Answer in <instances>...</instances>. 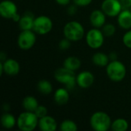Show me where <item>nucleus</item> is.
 <instances>
[{
	"label": "nucleus",
	"mask_w": 131,
	"mask_h": 131,
	"mask_svg": "<svg viewBox=\"0 0 131 131\" xmlns=\"http://www.w3.org/2000/svg\"><path fill=\"white\" fill-rule=\"evenodd\" d=\"M35 18L31 14H24L21 16V18L18 21V26L21 31L23 30H32L34 25Z\"/></svg>",
	"instance_id": "f3484780"
},
{
	"label": "nucleus",
	"mask_w": 131,
	"mask_h": 131,
	"mask_svg": "<svg viewBox=\"0 0 131 131\" xmlns=\"http://www.w3.org/2000/svg\"><path fill=\"white\" fill-rule=\"evenodd\" d=\"M53 28L52 20L46 15H39L35 18L33 31L40 35L48 34Z\"/></svg>",
	"instance_id": "423d86ee"
},
{
	"label": "nucleus",
	"mask_w": 131,
	"mask_h": 131,
	"mask_svg": "<svg viewBox=\"0 0 131 131\" xmlns=\"http://www.w3.org/2000/svg\"><path fill=\"white\" fill-rule=\"evenodd\" d=\"M36 42V33L33 30H23L18 36V46L22 50L31 49Z\"/></svg>",
	"instance_id": "6e6552de"
},
{
	"label": "nucleus",
	"mask_w": 131,
	"mask_h": 131,
	"mask_svg": "<svg viewBox=\"0 0 131 131\" xmlns=\"http://www.w3.org/2000/svg\"><path fill=\"white\" fill-rule=\"evenodd\" d=\"M55 2L60 5H68L71 2V0H55Z\"/></svg>",
	"instance_id": "2f4dec72"
},
{
	"label": "nucleus",
	"mask_w": 131,
	"mask_h": 131,
	"mask_svg": "<svg viewBox=\"0 0 131 131\" xmlns=\"http://www.w3.org/2000/svg\"><path fill=\"white\" fill-rule=\"evenodd\" d=\"M90 124L96 131H107L111 127L112 121L110 116L104 111H97L92 114Z\"/></svg>",
	"instance_id": "f03ea898"
},
{
	"label": "nucleus",
	"mask_w": 131,
	"mask_h": 131,
	"mask_svg": "<svg viewBox=\"0 0 131 131\" xmlns=\"http://www.w3.org/2000/svg\"><path fill=\"white\" fill-rule=\"evenodd\" d=\"M69 93L68 89L66 88H58L55 91L54 94V101L59 105H64L69 101Z\"/></svg>",
	"instance_id": "dca6fc26"
},
{
	"label": "nucleus",
	"mask_w": 131,
	"mask_h": 131,
	"mask_svg": "<svg viewBox=\"0 0 131 131\" xmlns=\"http://www.w3.org/2000/svg\"><path fill=\"white\" fill-rule=\"evenodd\" d=\"M64 38L69 39L71 41H78L84 36V26L77 21H71L68 22L64 27Z\"/></svg>",
	"instance_id": "7ed1b4c3"
},
{
	"label": "nucleus",
	"mask_w": 131,
	"mask_h": 131,
	"mask_svg": "<svg viewBox=\"0 0 131 131\" xmlns=\"http://www.w3.org/2000/svg\"><path fill=\"white\" fill-rule=\"evenodd\" d=\"M2 62L3 71L8 76H15L20 71V64L19 63L12 58H8Z\"/></svg>",
	"instance_id": "f8f14e48"
},
{
	"label": "nucleus",
	"mask_w": 131,
	"mask_h": 131,
	"mask_svg": "<svg viewBox=\"0 0 131 131\" xmlns=\"http://www.w3.org/2000/svg\"><path fill=\"white\" fill-rule=\"evenodd\" d=\"M106 72L107 77L111 81L114 82H120L126 77L127 69L125 65L121 61L113 60L107 64Z\"/></svg>",
	"instance_id": "20e7f679"
},
{
	"label": "nucleus",
	"mask_w": 131,
	"mask_h": 131,
	"mask_svg": "<svg viewBox=\"0 0 131 131\" xmlns=\"http://www.w3.org/2000/svg\"><path fill=\"white\" fill-rule=\"evenodd\" d=\"M123 42L124 45L131 49V30L127 31L123 36Z\"/></svg>",
	"instance_id": "bb28decb"
},
{
	"label": "nucleus",
	"mask_w": 131,
	"mask_h": 131,
	"mask_svg": "<svg viewBox=\"0 0 131 131\" xmlns=\"http://www.w3.org/2000/svg\"><path fill=\"white\" fill-rule=\"evenodd\" d=\"M129 127V124L124 118H118L112 122L111 129L114 131H126Z\"/></svg>",
	"instance_id": "5701e85b"
},
{
	"label": "nucleus",
	"mask_w": 131,
	"mask_h": 131,
	"mask_svg": "<svg viewBox=\"0 0 131 131\" xmlns=\"http://www.w3.org/2000/svg\"><path fill=\"white\" fill-rule=\"evenodd\" d=\"M93 63L98 67H107L110 63V57L104 53L97 52L92 57Z\"/></svg>",
	"instance_id": "a211bd4d"
},
{
	"label": "nucleus",
	"mask_w": 131,
	"mask_h": 131,
	"mask_svg": "<svg viewBox=\"0 0 131 131\" xmlns=\"http://www.w3.org/2000/svg\"><path fill=\"white\" fill-rule=\"evenodd\" d=\"M77 84L81 88H90L94 82V74L88 71H81L76 77Z\"/></svg>",
	"instance_id": "9b49d317"
},
{
	"label": "nucleus",
	"mask_w": 131,
	"mask_h": 131,
	"mask_svg": "<svg viewBox=\"0 0 131 131\" xmlns=\"http://www.w3.org/2000/svg\"><path fill=\"white\" fill-rule=\"evenodd\" d=\"M78 129L76 123L71 120H64L60 124V130L62 131H77Z\"/></svg>",
	"instance_id": "b1692460"
},
{
	"label": "nucleus",
	"mask_w": 131,
	"mask_h": 131,
	"mask_svg": "<svg viewBox=\"0 0 131 131\" xmlns=\"http://www.w3.org/2000/svg\"><path fill=\"white\" fill-rule=\"evenodd\" d=\"M123 9H129L131 7V0H120Z\"/></svg>",
	"instance_id": "c756f323"
},
{
	"label": "nucleus",
	"mask_w": 131,
	"mask_h": 131,
	"mask_svg": "<svg viewBox=\"0 0 131 131\" xmlns=\"http://www.w3.org/2000/svg\"><path fill=\"white\" fill-rule=\"evenodd\" d=\"M37 89L41 94L44 95H48L52 92L53 87L50 81L47 80H41L37 84Z\"/></svg>",
	"instance_id": "4be33fe9"
},
{
	"label": "nucleus",
	"mask_w": 131,
	"mask_h": 131,
	"mask_svg": "<svg viewBox=\"0 0 131 131\" xmlns=\"http://www.w3.org/2000/svg\"><path fill=\"white\" fill-rule=\"evenodd\" d=\"M77 5H71V6H70L69 8H68V12L71 15H74L75 13H76V12H77V7H76Z\"/></svg>",
	"instance_id": "7c9ffc66"
},
{
	"label": "nucleus",
	"mask_w": 131,
	"mask_h": 131,
	"mask_svg": "<svg viewBox=\"0 0 131 131\" xmlns=\"http://www.w3.org/2000/svg\"><path fill=\"white\" fill-rule=\"evenodd\" d=\"M71 41L69 39L64 38L59 41L58 47L61 50H67L71 47Z\"/></svg>",
	"instance_id": "cd10ccee"
},
{
	"label": "nucleus",
	"mask_w": 131,
	"mask_h": 131,
	"mask_svg": "<svg viewBox=\"0 0 131 131\" xmlns=\"http://www.w3.org/2000/svg\"><path fill=\"white\" fill-rule=\"evenodd\" d=\"M54 77L57 81L64 84L68 90L72 89L77 84L74 71L64 67L58 68L54 74Z\"/></svg>",
	"instance_id": "39448f33"
},
{
	"label": "nucleus",
	"mask_w": 131,
	"mask_h": 131,
	"mask_svg": "<svg viewBox=\"0 0 131 131\" xmlns=\"http://www.w3.org/2000/svg\"><path fill=\"white\" fill-rule=\"evenodd\" d=\"M117 22L121 28L130 30L131 28V12L130 9H123L117 15Z\"/></svg>",
	"instance_id": "2eb2a0df"
},
{
	"label": "nucleus",
	"mask_w": 131,
	"mask_h": 131,
	"mask_svg": "<svg viewBox=\"0 0 131 131\" xmlns=\"http://www.w3.org/2000/svg\"><path fill=\"white\" fill-rule=\"evenodd\" d=\"M35 114L37 115V117L38 118H41V117L48 115V109L46 108V107H45L43 105H39L37 107V109L35 111Z\"/></svg>",
	"instance_id": "a878e982"
},
{
	"label": "nucleus",
	"mask_w": 131,
	"mask_h": 131,
	"mask_svg": "<svg viewBox=\"0 0 131 131\" xmlns=\"http://www.w3.org/2000/svg\"><path fill=\"white\" fill-rule=\"evenodd\" d=\"M129 9H130V12H131V7H130V8H129Z\"/></svg>",
	"instance_id": "72a5a7b5"
},
{
	"label": "nucleus",
	"mask_w": 131,
	"mask_h": 131,
	"mask_svg": "<svg viewBox=\"0 0 131 131\" xmlns=\"http://www.w3.org/2000/svg\"><path fill=\"white\" fill-rule=\"evenodd\" d=\"M38 127L41 131H54L58 127V124L53 117L46 115L39 118Z\"/></svg>",
	"instance_id": "4468645a"
},
{
	"label": "nucleus",
	"mask_w": 131,
	"mask_h": 131,
	"mask_svg": "<svg viewBox=\"0 0 131 131\" xmlns=\"http://www.w3.org/2000/svg\"><path fill=\"white\" fill-rule=\"evenodd\" d=\"M93 0H73L74 5H76L77 6H80V7H84V6H88L89 5Z\"/></svg>",
	"instance_id": "c85d7f7f"
},
{
	"label": "nucleus",
	"mask_w": 131,
	"mask_h": 131,
	"mask_svg": "<svg viewBox=\"0 0 131 131\" xmlns=\"http://www.w3.org/2000/svg\"><path fill=\"white\" fill-rule=\"evenodd\" d=\"M106 15L102 10H94L90 15V22L94 28H101L105 25Z\"/></svg>",
	"instance_id": "ddd939ff"
},
{
	"label": "nucleus",
	"mask_w": 131,
	"mask_h": 131,
	"mask_svg": "<svg viewBox=\"0 0 131 131\" xmlns=\"http://www.w3.org/2000/svg\"><path fill=\"white\" fill-rule=\"evenodd\" d=\"M1 124L2 126L5 129H12L15 125H17V119L9 114V113H4L1 117Z\"/></svg>",
	"instance_id": "aec40b11"
},
{
	"label": "nucleus",
	"mask_w": 131,
	"mask_h": 131,
	"mask_svg": "<svg viewBox=\"0 0 131 131\" xmlns=\"http://www.w3.org/2000/svg\"><path fill=\"white\" fill-rule=\"evenodd\" d=\"M81 61L78 57L69 56L64 60L63 67H64L71 71H75L81 68Z\"/></svg>",
	"instance_id": "6ab92c4d"
},
{
	"label": "nucleus",
	"mask_w": 131,
	"mask_h": 131,
	"mask_svg": "<svg viewBox=\"0 0 131 131\" xmlns=\"http://www.w3.org/2000/svg\"><path fill=\"white\" fill-rule=\"evenodd\" d=\"M104 35L102 30L94 28L89 30L86 34V42L92 49H98L104 45Z\"/></svg>",
	"instance_id": "0eeeda50"
},
{
	"label": "nucleus",
	"mask_w": 131,
	"mask_h": 131,
	"mask_svg": "<svg viewBox=\"0 0 131 131\" xmlns=\"http://www.w3.org/2000/svg\"><path fill=\"white\" fill-rule=\"evenodd\" d=\"M39 106L38 100L32 96H27L22 101V107L26 111L35 112L37 107Z\"/></svg>",
	"instance_id": "412c9836"
},
{
	"label": "nucleus",
	"mask_w": 131,
	"mask_h": 131,
	"mask_svg": "<svg viewBox=\"0 0 131 131\" xmlns=\"http://www.w3.org/2000/svg\"><path fill=\"white\" fill-rule=\"evenodd\" d=\"M101 10L107 16L116 17L123 10L120 0H104L101 4Z\"/></svg>",
	"instance_id": "1a4fd4ad"
},
{
	"label": "nucleus",
	"mask_w": 131,
	"mask_h": 131,
	"mask_svg": "<svg viewBox=\"0 0 131 131\" xmlns=\"http://www.w3.org/2000/svg\"><path fill=\"white\" fill-rule=\"evenodd\" d=\"M102 31L105 36L110 37L115 34L116 27L113 24H106L102 27Z\"/></svg>",
	"instance_id": "393cba45"
},
{
	"label": "nucleus",
	"mask_w": 131,
	"mask_h": 131,
	"mask_svg": "<svg viewBox=\"0 0 131 131\" xmlns=\"http://www.w3.org/2000/svg\"><path fill=\"white\" fill-rule=\"evenodd\" d=\"M38 120L35 112L25 111L17 118V126L20 130L32 131L38 126Z\"/></svg>",
	"instance_id": "f257e3e1"
},
{
	"label": "nucleus",
	"mask_w": 131,
	"mask_h": 131,
	"mask_svg": "<svg viewBox=\"0 0 131 131\" xmlns=\"http://www.w3.org/2000/svg\"><path fill=\"white\" fill-rule=\"evenodd\" d=\"M20 18H21V16H20V15L19 14H16L14 17H13V18H12V20L14 21H15V22H18L19 21V20H20Z\"/></svg>",
	"instance_id": "473e14b6"
},
{
	"label": "nucleus",
	"mask_w": 131,
	"mask_h": 131,
	"mask_svg": "<svg viewBox=\"0 0 131 131\" xmlns=\"http://www.w3.org/2000/svg\"><path fill=\"white\" fill-rule=\"evenodd\" d=\"M17 13V5L14 2L11 0H3L0 3V15L4 18L12 19Z\"/></svg>",
	"instance_id": "9d476101"
}]
</instances>
